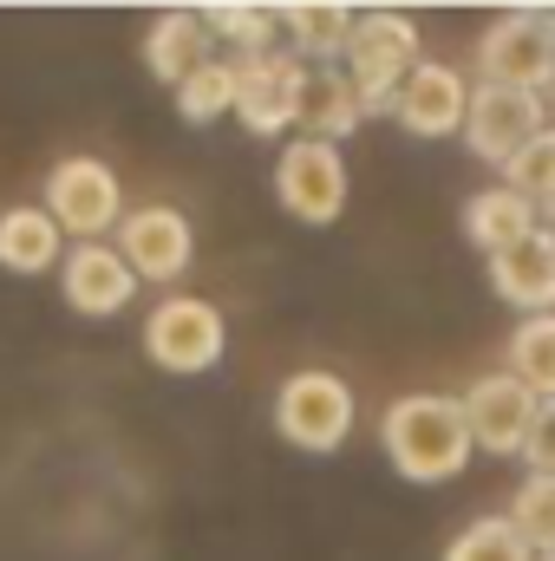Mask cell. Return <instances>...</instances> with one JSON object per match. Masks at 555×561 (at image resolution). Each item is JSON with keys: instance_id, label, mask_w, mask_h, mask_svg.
Returning a JSON list of instances; mask_svg holds the SVG:
<instances>
[{"instance_id": "cell-26", "label": "cell", "mask_w": 555, "mask_h": 561, "mask_svg": "<svg viewBox=\"0 0 555 561\" xmlns=\"http://www.w3.org/2000/svg\"><path fill=\"white\" fill-rule=\"evenodd\" d=\"M523 457H530V470H536V477H555V399L536 412V431H530Z\"/></svg>"}, {"instance_id": "cell-28", "label": "cell", "mask_w": 555, "mask_h": 561, "mask_svg": "<svg viewBox=\"0 0 555 561\" xmlns=\"http://www.w3.org/2000/svg\"><path fill=\"white\" fill-rule=\"evenodd\" d=\"M536 561H555V556H536Z\"/></svg>"}, {"instance_id": "cell-2", "label": "cell", "mask_w": 555, "mask_h": 561, "mask_svg": "<svg viewBox=\"0 0 555 561\" xmlns=\"http://www.w3.org/2000/svg\"><path fill=\"white\" fill-rule=\"evenodd\" d=\"M223 346H229V327H223V313H216L209 300H196V294H170V300H157V307L144 313V353H150V366H163V373H177V379L209 373V366L223 359Z\"/></svg>"}, {"instance_id": "cell-20", "label": "cell", "mask_w": 555, "mask_h": 561, "mask_svg": "<svg viewBox=\"0 0 555 561\" xmlns=\"http://www.w3.org/2000/svg\"><path fill=\"white\" fill-rule=\"evenodd\" d=\"M510 379H523L543 405L555 399V313H530V320H517V333H510V366H503Z\"/></svg>"}, {"instance_id": "cell-16", "label": "cell", "mask_w": 555, "mask_h": 561, "mask_svg": "<svg viewBox=\"0 0 555 561\" xmlns=\"http://www.w3.org/2000/svg\"><path fill=\"white\" fill-rule=\"evenodd\" d=\"M59 262H66V249H59V222L46 216V203H13L0 216V268L7 275H46Z\"/></svg>"}, {"instance_id": "cell-18", "label": "cell", "mask_w": 555, "mask_h": 561, "mask_svg": "<svg viewBox=\"0 0 555 561\" xmlns=\"http://www.w3.org/2000/svg\"><path fill=\"white\" fill-rule=\"evenodd\" d=\"M203 39H209V26H203L196 13H157L150 33H144V66H150V79L183 85V79L203 66Z\"/></svg>"}, {"instance_id": "cell-10", "label": "cell", "mask_w": 555, "mask_h": 561, "mask_svg": "<svg viewBox=\"0 0 555 561\" xmlns=\"http://www.w3.org/2000/svg\"><path fill=\"white\" fill-rule=\"evenodd\" d=\"M118 255L138 280H177L196 255V236H190V216L170 209V203H144V209H125L118 222Z\"/></svg>"}, {"instance_id": "cell-8", "label": "cell", "mask_w": 555, "mask_h": 561, "mask_svg": "<svg viewBox=\"0 0 555 561\" xmlns=\"http://www.w3.org/2000/svg\"><path fill=\"white\" fill-rule=\"evenodd\" d=\"M550 131V105L543 92H517V85H471V118H464V144L484 163H510L530 138Z\"/></svg>"}, {"instance_id": "cell-25", "label": "cell", "mask_w": 555, "mask_h": 561, "mask_svg": "<svg viewBox=\"0 0 555 561\" xmlns=\"http://www.w3.org/2000/svg\"><path fill=\"white\" fill-rule=\"evenodd\" d=\"M444 561H536V556H530V542L510 529V516H477V523H464V529L451 536Z\"/></svg>"}, {"instance_id": "cell-17", "label": "cell", "mask_w": 555, "mask_h": 561, "mask_svg": "<svg viewBox=\"0 0 555 561\" xmlns=\"http://www.w3.org/2000/svg\"><path fill=\"white\" fill-rule=\"evenodd\" d=\"M543 229V216L510 190V183H490V190H477L471 203H464V236L484 249V255H503L510 242H523V236H536Z\"/></svg>"}, {"instance_id": "cell-27", "label": "cell", "mask_w": 555, "mask_h": 561, "mask_svg": "<svg viewBox=\"0 0 555 561\" xmlns=\"http://www.w3.org/2000/svg\"><path fill=\"white\" fill-rule=\"evenodd\" d=\"M543 229H550V242H555V216H550V222H543Z\"/></svg>"}, {"instance_id": "cell-21", "label": "cell", "mask_w": 555, "mask_h": 561, "mask_svg": "<svg viewBox=\"0 0 555 561\" xmlns=\"http://www.w3.org/2000/svg\"><path fill=\"white\" fill-rule=\"evenodd\" d=\"M209 33H223L229 46H242V59L256 53H275V33H281V7H236V0H216V7H196Z\"/></svg>"}, {"instance_id": "cell-24", "label": "cell", "mask_w": 555, "mask_h": 561, "mask_svg": "<svg viewBox=\"0 0 555 561\" xmlns=\"http://www.w3.org/2000/svg\"><path fill=\"white\" fill-rule=\"evenodd\" d=\"M510 529L530 542V556H555V477H523L517 483V496H510Z\"/></svg>"}, {"instance_id": "cell-14", "label": "cell", "mask_w": 555, "mask_h": 561, "mask_svg": "<svg viewBox=\"0 0 555 561\" xmlns=\"http://www.w3.org/2000/svg\"><path fill=\"white\" fill-rule=\"evenodd\" d=\"M360 118H366V105H360V92H353V79H347L340 66H301L294 125H301L307 138L340 144V138H353V131H360Z\"/></svg>"}, {"instance_id": "cell-11", "label": "cell", "mask_w": 555, "mask_h": 561, "mask_svg": "<svg viewBox=\"0 0 555 561\" xmlns=\"http://www.w3.org/2000/svg\"><path fill=\"white\" fill-rule=\"evenodd\" d=\"M386 118H399L412 138H451V131H464V118H471V85H464L457 66L418 59Z\"/></svg>"}, {"instance_id": "cell-23", "label": "cell", "mask_w": 555, "mask_h": 561, "mask_svg": "<svg viewBox=\"0 0 555 561\" xmlns=\"http://www.w3.org/2000/svg\"><path fill=\"white\" fill-rule=\"evenodd\" d=\"M503 183L536 209V216H555V125L543 138H530L510 163H503Z\"/></svg>"}, {"instance_id": "cell-1", "label": "cell", "mask_w": 555, "mask_h": 561, "mask_svg": "<svg viewBox=\"0 0 555 561\" xmlns=\"http://www.w3.org/2000/svg\"><path fill=\"white\" fill-rule=\"evenodd\" d=\"M380 444L393 457V470L406 483H451L464 477L471 463V424H464V405L444 399V392H406L380 412Z\"/></svg>"}, {"instance_id": "cell-7", "label": "cell", "mask_w": 555, "mask_h": 561, "mask_svg": "<svg viewBox=\"0 0 555 561\" xmlns=\"http://www.w3.org/2000/svg\"><path fill=\"white\" fill-rule=\"evenodd\" d=\"M46 216L59 222V236L99 242L105 229L125 222V190H118V176L99 157H66L46 176Z\"/></svg>"}, {"instance_id": "cell-13", "label": "cell", "mask_w": 555, "mask_h": 561, "mask_svg": "<svg viewBox=\"0 0 555 561\" xmlns=\"http://www.w3.org/2000/svg\"><path fill=\"white\" fill-rule=\"evenodd\" d=\"M294 92H301V66L294 53H256L236 59V112L256 138H281L294 125Z\"/></svg>"}, {"instance_id": "cell-3", "label": "cell", "mask_w": 555, "mask_h": 561, "mask_svg": "<svg viewBox=\"0 0 555 561\" xmlns=\"http://www.w3.org/2000/svg\"><path fill=\"white\" fill-rule=\"evenodd\" d=\"M418 66V26L406 13H360L353 39H347V79L360 92L366 112H393L406 72Z\"/></svg>"}, {"instance_id": "cell-22", "label": "cell", "mask_w": 555, "mask_h": 561, "mask_svg": "<svg viewBox=\"0 0 555 561\" xmlns=\"http://www.w3.org/2000/svg\"><path fill=\"white\" fill-rule=\"evenodd\" d=\"M177 112L190 125H216L236 112V59H203L183 85H177Z\"/></svg>"}, {"instance_id": "cell-15", "label": "cell", "mask_w": 555, "mask_h": 561, "mask_svg": "<svg viewBox=\"0 0 555 561\" xmlns=\"http://www.w3.org/2000/svg\"><path fill=\"white\" fill-rule=\"evenodd\" d=\"M490 287L530 320V313H555V242L550 229L510 242L503 255H490Z\"/></svg>"}, {"instance_id": "cell-12", "label": "cell", "mask_w": 555, "mask_h": 561, "mask_svg": "<svg viewBox=\"0 0 555 561\" xmlns=\"http://www.w3.org/2000/svg\"><path fill=\"white\" fill-rule=\"evenodd\" d=\"M59 287H66V307H72V313L112 320V313L132 307L138 275L125 268V255H118L112 242H79V249H66V262H59Z\"/></svg>"}, {"instance_id": "cell-5", "label": "cell", "mask_w": 555, "mask_h": 561, "mask_svg": "<svg viewBox=\"0 0 555 561\" xmlns=\"http://www.w3.org/2000/svg\"><path fill=\"white\" fill-rule=\"evenodd\" d=\"M275 431L294 450H307V457L340 450L347 431H353V392H347V379H333V373H294V379H281Z\"/></svg>"}, {"instance_id": "cell-6", "label": "cell", "mask_w": 555, "mask_h": 561, "mask_svg": "<svg viewBox=\"0 0 555 561\" xmlns=\"http://www.w3.org/2000/svg\"><path fill=\"white\" fill-rule=\"evenodd\" d=\"M275 203L294 222L327 229L347 209V157H340V144H320V138L287 144L275 157Z\"/></svg>"}, {"instance_id": "cell-4", "label": "cell", "mask_w": 555, "mask_h": 561, "mask_svg": "<svg viewBox=\"0 0 555 561\" xmlns=\"http://www.w3.org/2000/svg\"><path fill=\"white\" fill-rule=\"evenodd\" d=\"M484 85H517V92H555V20L523 7L484 26L477 39Z\"/></svg>"}, {"instance_id": "cell-19", "label": "cell", "mask_w": 555, "mask_h": 561, "mask_svg": "<svg viewBox=\"0 0 555 561\" xmlns=\"http://www.w3.org/2000/svg\"><path fill=\"white\" fill-rule=\"evenodd\" d=\"M281 26H287L294 53H307L314 66H327V59H347V39H353L360 13L340 7V0H307V7H281Z\"/></svg>"}, {"instance_id": "cell-9", "label": "cell", "mask_w": 555, "mask_h": 561, "mask_svg": "<svg viewBox=\"0 0 555 561\" xmlns=\"http://www.w3.org/2000/svg\"><path fill=\"white\" fill-rule=\"evenodd\" d=\"M457 405H464V424H471V444L490 450V457H523V444L536 431V412H543V399L510 373L477 379Z\"/></svg>"}]
</instances>
